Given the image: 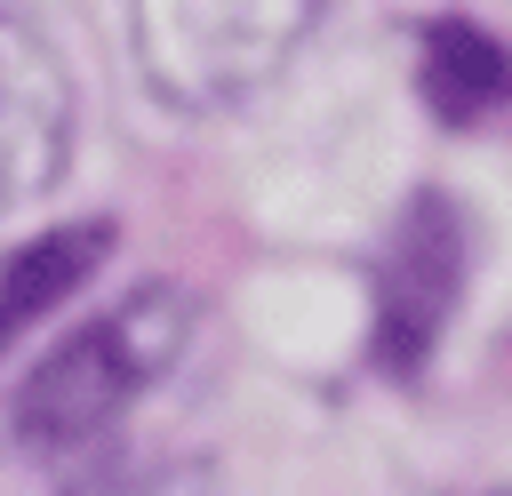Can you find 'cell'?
Listing matches in <instances>:
<instances>
[{"label":"cell","mask_w":512,"mask_h":496,"mask_svg":"<svg viewBox=\"0 0 512 496\" xmlns=\"http://www.w3.org/2000/svg\"><path fill=\"white\" fill-rule=\"evenodd\" d=\"M104 248H112L104 224H56V232H40L32 248H16L8 272H0V352H8L40 312H56V304L104 264Z\"/></svg>","instance_id":"obj_5"},{"label":"cell","mask_w":512,"mask_h":496,"mask_svg":"<svg viewBox=\"0 0 512 496\" xmlns=\"http://www.w3.org/2000/svg\"><path fill=\"white\" fill-rule=\"evenodd\" d=\"M424 88H432V104L448 120H472L480 104H496L512 88V72H504V56L472 24H440L432 32V56H424Z\"/></svg>","instance_id":"obj_6"},{"label":"cell","mask_w":512,"mask_h":496,"mask_svg":"<svg viewBox=\"0 0 512 496\" xmlns=\"http://www.w3.org/2000/svg\"><path fill=\"white\" fill-rule=\"evenodd\" d=\"M72 160V80L56 48L0 0V208L40 200Z\"/></svg>","instance_id":"obj_3"},{"label":"cell","mask_w":512,"mask_h":496,"mask_svg":"<svg viewBox=\"0 0 512 496\" xmlns=\"http://www.w3.org/2000/svg\"><path fill=\"white\" fill-rule=\"evenodd\" d=\"M456 280H464L456 216L440 200H416L376 272V360L384 368H400V376L424 368V352L440 344V328L456 312Z\"/></svg>","instance_id":"obj_4"},{"label":"cell","mask_w":512,"mask_h":496,"mask_svg":"<svg viewBox=\"0 0 512 496\" xmlns=\"http://www.w3.org/2000/svg\"><path fill=\"white\" fill-rule=\"evenodd\" d=\"M312 24L320 0H128L136 72L176 112L248 104L288 72Z\"/></svg>","instance_id":"obj_2"},{"label":"cell","mask_w":512,"mask_h":496,"mask_svg":"<svg viewBox=\"0 0 512 496\" xmlns=\"http://www.w3.org/2000/svg\"><path fill=\"white\" fill-rule=\"evenodd\" d=\"M472 496H512V488H472Z\"/></svg>","instance_id":"obj_7"},{"label":"cell","mask_w":512,"mask_h":496,"mask_svg":"<svg viewBox=\"0 0 512 496\" xmlns=\"http://www.w3.org/2000/svg\"><path fill=\"white\" fill-rule=\"evenodd\" d=\"M192 344V296L184 288H128L112 312L80 320L32 376L16 384V440L40 456H72L96 432H112Z\"/></svg>","instance_id":"obj_1"}]
</instances>
